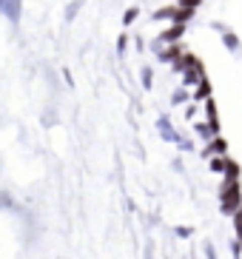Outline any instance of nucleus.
Masks as SVG:
<instances>
[{
	"mask_svg": "<svg viewBox=\"0 0 242 259\" xmlns=\"http://www.w3.org/2000/svg\"><path fill=\"white\" fill-rule=\"evenodd\" d=\"M217 199H220V213L234 217V213L242 208V183L239 180H225V183L220 185Z\"/></svg>",
	"mask_w": 242,
	"mask_h": 259,
	"instance_id": "1",
	"label": "nucleus"
},
{
	"mask_svg": "<svg viewBox=\"0 0 242 259\" xmlns=\"http://www.w3.org/2000/svg\"><path fill=\"white\" fill-rule=\"evenodd\" d=\"M182 34H185V26L168 23L166 29L157 34V40H154V43H157V46H177V43L182 40Z\"/></svg>",
	"mask_w": 242,
	"mask_h": 259,
	"instance_id": "2",
	"label": "nucleus"
},
{
	"mask_svg": "<svg viewBox=\"0 0 242 259\" xmlns=\"http://www.w3.org/2000/svg\"><path fill=\"white\" fill-rule=\"evenodd\" d=\"M157 134H159V137H163V140H166V143H171V145H180L182 140H185V137H182V134H180V131L174 128V122L168 120L166 114H163V117H159V120H157Z\"/></svg>",
	"mask_w": 242,
	"mask_h": 259,
	"instance_id": "3",
	"label": "nucleus"
},
{
	"mask_svg": "<svg viewBox=\"0 0 242 259\" xmlns=\"http://www.w3.org/2000/svg\"><path fill=\"white\" fill-rule=\"evenodd\" d=\"M203 160H214V157H228V140L225 137H214L203 145V151H199Z\"/></svg>",
	"mask_w": 242,
	"mask_h": 259,
	"instance_id": "4",
	"label": "nucleus"
},
{
	"mask_svg": "<svg viewBox=\"0 0 242 259\" xmlns=\"http://www.w3.org/2000/svg\"><path fill=\"white\" fill-rule=\"evenodd\" d=\"M0 15L6 17L12 26H17L23 17V0H0Z\"/></svg>",
	"mask_w": 242,
	"mask_h": 259,
	"instance_id": "5",
	"label": "nucleus"
},
{
	"mask_svg": "<svg viewBox=\"0 0 242 259\" xmlns=\"http://www.w3.org/2000/svg\"><path fill=\"white\" fill-rule=\"evenodd\" d=\"M154 52H157V60L159 63H168V66H174L177 60H182V54H185V49L177 43V46H157L154 43Z\"/></svg>",
	"mask_w": 242,
	"mask_h": 259,
	"instance_id": "6",
	"label": "nucleus"
},
{
	"mask_svg": "<svg viewBox=\"0 0 242 259\" xmlns=\"http://www.w3.org/2000/svg\"><path fill=\"white\" fill-rule=\"evenodd\" d=\"M220 40H222V46L228 49V54H234V57H239V54H242V40L236 37V31H231V29L222 31Z\"/></svg>",
	"mask_w": 242,
	"mask_h": 259,
	"instance_id": "7",
	"label": "nucleus"
},
{
	"mask_svg": "<svg viewBox=\"0 0 242 259\" xmlns=\"http://www.w3.org/2000/svg\"><path fill=\"white\" fill-rule=\"evenodd\" d=\"M211 97H214V85H211V80L205 77L203 83H199L197 89L191 92V100H194V103H199V106H203L205 100H211Z\"/></svg>",
	"mask_w": 242,
	"mask_h": 259,
	"instance_id": "8",
	"label": "nucleus"
},
{
	"mask_svg": "<svg viewBox=\"0 0 242 259\" xmlns=\"http://www.w3.org/2000/svg\"><path fill=\"white\" fill-rule=\"evenodd\" d=\"M174 17H177V3H171V6L157 9V12L151 15V20H166V23H174Z\"/></svg>",
	"mask_w": 242,
	"mask_h": 259,
	"instance_id": "9",
	"label": "nucleus"
},
{
	"mask_svg": "<svg viewBox=\"0 0 242 259\" xmlns=\"http://www.w3.org/2000/svg\"><path fill=\"white\" fill-rule=\"evenodd\" d=\"M191 134H194V137H199V140H205V143H208V140H214V131H211V125H208L205 120L194 122V128H191Z\"/></svg>",
	"mask_w": 242,
	"mask_h": 259,
	"instance_id": "10",
	"label": "nucleus"
},
{
	"mask_svg": "<svg viewBox=\"0 0 242 259\" xmlns=\"http://www.w3.org/2000/svg\"><path fill=\"white\" fill-rule=\"evenodd\" d=\"M188 103H191V92L182 89V85H177L174 92H171V106H188Z\"/></svg>",
	"mask_w": 242,
	"mask_h": 259,
	"instance_id": "11",
	"label": "nucleus"
},
{
	"mask_svg": "<svg viewBox=\"0 0 242 259\" xmlns=\"http://www.w3.org/2000/svg\"><path fill=\"white\" fill-rule=\"evenodd\" d=\"M228 162H231V157H214V160H208V168H211V174H228Z\"/></svg>",
	"mask_w": 242,
	"mask_h": 259,
	"instance_id": "12",
	"label": "nucleus"
},
{
	"mask_svg": "<svg viewBox=\"0 0 242 259\" xmlns=\"http://www.w3.org/2000/svg\"><path fill=\"white\" fill-rule=\"evenodd\" d=\"M129 46H131V34H129V31H123L120 37H117V46H114V49H117V57H126Z\"/></svg>",
	"mask_w": 242,
	"mask_h": 259,
	"instance_id": "13",
	"label": "nucleus"
},
{
	"mask_svg": "<svg viewBox=\"0 0 242 259\" xmlns=\"http://www.w3.org/2000/svg\"><path fill=\"white\" fill-rule=\"evenodd\" d=\"M140 85H143L145 92L154 85V71H151V66H143V69H140Z\"/></svg>",
	"mask_w": 242,
	"mask_h": 259,
	"instance_id": "14",
	"label": "nucleus"
},
{
	"mask_svg": "<svg viewBox=\"0 0 242 259\" xmlns=\"http://www.w3.org/2000/svg\"><path fill=\"white\" fill-rule=\"evenodd\" d=\"M80 9H83V0H71V3H68V6H66V15H63V17H66V23H71V20H74Z\"/></svg>",
	"mask_w": 242,
	"mask_h": 259,
	"instance_id": "15",
	"label": "nucleus"
},
{
	"mask_svg": "<svg viewBox=\"0 0 242 259\" xmlns=\"http://www.w3.org/2000/svg\"><path fill=\"white\" fill-rule=\"evenodd\" d=\"M137 17H140V9H137V6L126 9V12H123V29H129V26L134 23Z\"/></svg>",
	"mask_w": 242,
	"mask_h": 259,
	"instance_id": "16",
	"label": "nucleus"
},
{
	"mask_svg": "<svg viewBox=\"0 0 242 259\" xmlns=\"http://www.w3.org/2000/svg\"><path fill=\"white\" fill-rule=\"evenodd\" d=\"M174 236H180V239H191V236H194V228H191V225H174Z\"/></svg>",
	"mask_w": 242,
	"mask_h": 259,
	"instance_id": "17",
	"label": "nucleus"
},
{
	"mask_svg": "<svg viewBox=\"0 0 242 259\" xmlns=\"http://www.w3.org/2000/svg\"><path fill=\"white\" fill-rule=\"evenodd\" d=\"M199 108H203V106H199V103H194V100H191L188 106H185V120H188V122H194V117L199 114Z\"/></svg>",
	"mask_w": 242,
	"mask_h": 259,
	"instance_id": "18",
	"label": "nucleus"
},
{
	"mask_svg": "<svg viewBox=\"0 0 242 259\" xmlns=\"http://www.w3.org/2000/svg\"><path fill=\"white\" fill-rule=\"evenodd\" d=\"M203 3H205V0H177V6H180V9H191V12H197Z\"/></svg>",
	"mask_w": 242,
	"mask_h": 259,
	"instance_id": "19",
	"label": "nucleus"
},
{
	"mask_svg": "<svg viewBox=\"0 0 242 259\" xmlns=\"http://www.w3.org/2000/svg\"><path fill=\"white\" fill-rule=\"evenodd\" d=\"M231 220H234V236H236V239H242V208L231 217Z\"/></svg>",
	"mask_w": 242,
	"mask_h": 259,
	"instance_id": "20",
	"label": "nucleus"
},
{
	"mask_svg": "<svg viewBox=\"0 0 242 259\" xmlns=\"http://www.w3.org/2000/svg\"><path fill=\"white\" fill-rule=\"evenodd\" d=\"M231 256H234V259H242V239H236V236L231 239Z\"/></svg>",
	"mask_w": 242,
	"mask_h": 259,
	"instance_id": "21",
	"label": "nucleus"
},
{
	"mask_svg": "<svg viewBox=\"0 0 242 259\" xmlns=\"http://www.w3.org/2000/svg\"><path fill=\"white\" fill-rule=\"evenodd\" d=\"M203 251H205V259H220V256H217V251H214V245H211V242H205Z\"/></svg>",
	"mask_w": 242,
	"mask_h": 259,
	"instance_id": "22",
	"label": "nucleus"
},
{
	"mask_svg": "<svg viewBox=\"0 0 242 259\" xmlns=\"http://www.w3.org/2000/svg\"><path fill=\"white\" fill-rule=\"evenodd\" d=\"M177 148H180V151H194V140H182Z\"/></svg>",
	"mask_w": 242,
	"mask_h": 259,
	"instance_id": "23",
	"label": "nucleus"
},
{
	"mask_svg": "<svg viewBox=\"0 0 242 259\" xmlns=\"http://www.w3.org/2000/svg\"><path fill=\"white\" fill-rule=\"evenodd\" d=\"M63 80H66V85H74V80H71V71L63 69Z\"/></svg>",
	"mask_w": 242,
	"mask_h": 259,
	"instance_id": "24",
	"label": "nucleus"
},
{
	"mask_svg": "<svg viewBox=\"0 0 242 259\" xmlns=\"http://www.w3.org/2000/svg\"><path fill=\"white\" fill-rule=\"evenodd\" d=\"M134 46H137V52H143V49H145V43H143V37H134Z\"/></svg>",
	"mask_w": 242,
	"mask_h": 259,
	"instance_id": "25",
	"label": "nucleus"
}]
</instances>
